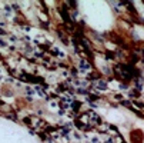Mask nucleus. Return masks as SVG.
Returning a JSON list of instances; mask_svg holds the SVG:
<instances>
[{"label": "nucleus", "mask_w": 144, "mask_h": 143, "mask_svg": "<svg viewBox=\"0 0 144 143\" xmlns=\"http://www.w3.org/2000/svg\"><path fill=\"white\" fill-rule=\"evenodd\" d=\"M78 67H80V69H83V70H89V69H90V64L87 63L86 60H80V64H78Z\"/></svg>", "instance_id": "nucleus-1"}]
</instances>
